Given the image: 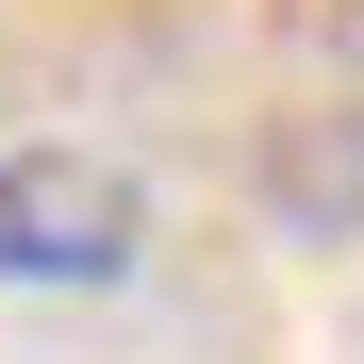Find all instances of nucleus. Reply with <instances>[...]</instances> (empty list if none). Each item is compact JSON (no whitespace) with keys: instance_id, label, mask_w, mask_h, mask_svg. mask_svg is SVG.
<instances>
[{"instance_id":"nucleus-1","label":"nucleus","mask_w":364,"mask_h":364,"mask_svg":"<svg viewBox=\"0 0 364 364\" xmlns=\"http://www.w3.org/2000/svg\"><path fill=\"white\" fill-rule=\"evenodd\" d=\"M133 265H149V182L116 149H67V133L0 149V298H100Z\"/></svg>"}]
</instances>
